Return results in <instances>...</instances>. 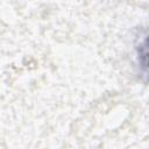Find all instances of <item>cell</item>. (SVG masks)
Wrapping results in <instances>:
<instances>
[{"label":"cell","instance_id":"obj_1","mask_svg":"<svg viewBox=\"0 0 149 149\" xmlns=\"http://www.w3.org/2000/svg\"><path fill=\"white\" fill-rule=\"evenodd\" d=\"M135 58L141 74L147 77V35L140 34L135 43Z\"/></svg>","mask_w":149,"mask_h":149}]
</instances>
